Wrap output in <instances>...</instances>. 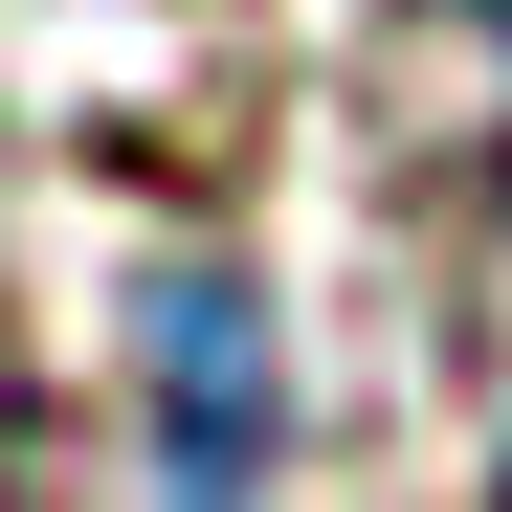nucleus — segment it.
Segmentation results:
<instances>
[{
    "label": "nucleus",
    "instance_id": "nucleus-3",
    "mask_svg": "<svg viewBox=\"0 0 512 512\" xmlns=\"http://www.w3.org/2000/svg\"><path fill=\"white\" fill-rule=\"evenodd\" d=\"M23 468H45V423H23V357H0V512H23Z\"/></svg>",
    "mask_w": 512,
    "mask_h": 512
},
{
    "label": "nucleus",
    "instance_id": "nucleus-1",
    "mask_svg": "<svg viewBox=\"0 0 512 512\" xmlns=\"http://www.w3.org/2000/svg\"><path fill=\"white\" fill-rule=\"evenodd\" d=\"M357 112H379V201H423L446 245H512V0H379Z\"/></svg>",
    "mask_w": 512,
    "mask_h": 512
},
{
    "label": "nucleus",
    "instance_id": "nucleus-2",
    "mask_svg": "<svg viewBox=\"0 0 512 512\" xmlns=\"http://www.w3.org/2000/svg\"><path fill=\"white\" fill-rule=\"evenodd\" d=\"M290 490V357L245 268H156V512H268Z\"/></svg>",
    "mask_w": 512,
    "mask_h": 512
}]
</instances>
